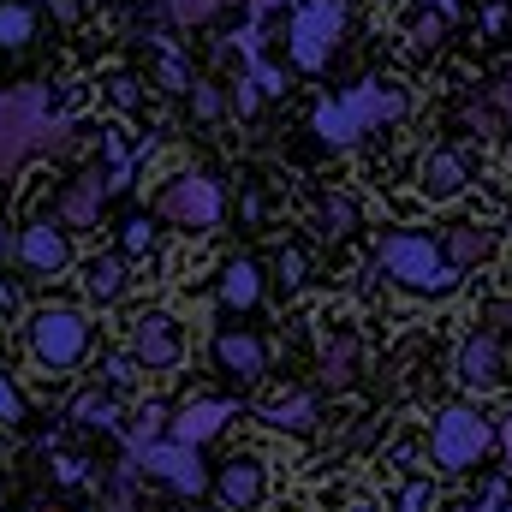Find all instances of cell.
Wrapping results in <instances>:
<instances>
[{"instance_id":"cell-1","label":"cell","mask_w":512,"mask_h":512,"mask_svg":"<svg viewBox=\"0 0 512 512\" xmlns=\"http://www.w3.org/2000/svg\"><path fill=\"white\" fill-rule=\"evenodd\" d=\"M72 126L54 114L48 84H18L0 96V173H18L30 155H66Z\"/></svg>"},{"instance_id":"cell-2","label":"cell","mask_w":512,"mask_h":512,"mask_svg":"<svg viewBox=\"0 0 512 512\" xmlns=\"http://www.w3.org/2000/svg\"><path fill=\"white\" fill-rule=\"evenodd\" d=\"M405 114H411L405 84H393V78H364L358 90L322 102L310 126H316V137H322L328 149H352L358 137H370V131H382V126H399Z\"/></svg>"},{"instance_id":"cell-3","label":"cell","mask_w":512,"mask_h":512,"mask_svg":"<svg viewBox=\"0 0 512 512\" xmlns=\"http://www.w3.org/2000/svg\"><path fill=\"white\" fill-rule=\"evenodd\" d=\"M376 262H382L405 292H429V298H441V292L459 286V268L441 256L435 239H423V233H387L382 251H376Z\"/></svg>"},{"instance_id":"cell-4","label":"cell","mask_w":512,"mask_h":512,"mask_svg":"<svg viewBox=\"0 0 512 512\" xmlns=\"http://www.w3.org/2000/svg\"><path fill=\"white\" fill-rule=\"evenodd\" d=\"M346 36V0H304L286 24V48L298 72H322Z\"/></svg>"},{"instance_id":"cell-5","label":"cell","mask_w":512,"mask_h":512,"mask_svg":"<svg viewBox=\"0 0 512 512\" xmlns=\"http://www.w3.org/2000/svg\"><path fill=\"white\" fill-rule=\"evenodd\" d=\"M489 447H495V429H489L471 405H447V411H435L429 459H435L441 471H471V465L489 459Z\"/></svg>"},{"instance_id":"cell-6","label":"cell","mask_w":512,"mask_h":512,"mask_svg":"<svg viewBox=\"0 0 512 512\" xmlns=\"http://www.w3.org/2000/svg\"><path fill=\"white\" fill-rule=\"evenodd\" d=\"M30 352L42 370H72L90 352V316L72 304H48L30 316Z\"/></svg>"},{"instance_id":"cell-7","label":"cell","mask_w":512,"mask_h":512,"mask_svg":"<svg viewBox=\"0 0 512 512\" xmlns=\"http://www.w3.org/2000/svg\"><path fill=\"white\" fill-rule=\"evenodd\" d=\"M155 209H161V221L179 227V233H215L227 203H221V185H215V179H203V173H179V179L161 185Z\"/></svg>"},{"instance_id":"cell-8","label":"cell","mask_w":512,"mask_h":512,"mask_svg":"<svg viewBox=\"0 0 512 512\" xmlns=\"http://www.w3.org/2000/svg\"><path fill=\"white\" fill-rule=\"evenodd\" d=\"M131 471L161 477L173 495H203V489H209V471H203L197 447H179V441H149V447H137V453H131Z\"/></svg>"},{"instance_id":"cell-9","label":"cell","mask_w":512,"mask_h":512,"mask_svg":"<svg viewBox=\"0 0 512 512\" xmlns=\"http://www.w3.org/2000/svg\"><path fill=\"white\" fill-rule=\"evenodd\" d=\"M215 495H221V507L227 512H256L262 507V495H268V471H262V459H251V453L221 459V471H215Z\"/></svg>"},{"instance_id":"cell-10","label":"cell","mask_w":512,"mask_h":512,"mask_svg":"<svg viewBox=\"0 0 512 512\" xmlns=\"http://www.w3.org/2000/svg\"><path fill=\"white\" fill-rule=\"evenodd\" d=\"M131 358L143 370H173L179 364V328H173L167 310H149V316L131 322Z\"/></svg>"},{"instance_id":"cell-11","label":"cell","mask_w":512,"mask_h":512,"mask_svg":"<svg viewBox=\"0 0 512 512\" xmlns=\"http://www.w3.org/2000/svg\"><path fill=\"white\" fill-rule=\"evenodd\" d=\"M233 423V405L227 399H191L173 423H167V441H179V447H203L209 435H221Z\"/></svg>"},{"instance_id":"cell-12","label":"cell","mask_w":512,"mask_h":512,"mask_svg":"<svg viewBox=\"0 0 512 512\" xmlns=\"http://www.w3.org/2000/svg\"><path fill=\"white\" fill-rule=\"evenodd\" d=\"M453 370H459V382L465 387L483 393V387H495L501 376H507V352H501L495 334H471V340L459 346V364H453Z\"/></svg>"},{"instance_id":"cell-13","label":"cell","mask_w":512,"mask_h":512,"mask_svg":"<svg viewBox=\"0 0 512 512\" xmlns=\"http://www.w3.org/2000/svg\"><path fill=\"white\" fill-rule=\"evenodd\" d=\"M18 256H24V268H30V274H60V268L72 262L66 227H48V221L24 227V233H18Z\"/></svg>"},{"instance_id":"cell-14","label":"cell","mask_w":512,"mask_h":512,"mask_svg":"<svg viewBox=\"0 0 512 512\" xmlns=\"http://www.w3.org/2000/svg\"><path fill=\"white\" fill-rule=\"evenodd\" d=\"M102 203H108V179H102V173H84V179H72V185H66V197H60V227H66V233H84V227H96Z\"/></svg>"},{"instance_id":"cell-15","label":"cell","mask_w":512,"mask_h":512,"mask_svg":"<svg viewBox=\"0 0 512 512\" xmlns=\"http://www.w3.org/2000/svg\"><path fill=\"white\" fill-rule=\"evenodd\" d=\"M465 179H471V167H465V155H453V149H435V155H423V173H417V185H423V197H435V203H447V197H459V191H465Z\"/></svg>"},{"instance_id":"cell-16","label":"cell","mask_w":512,"mask_h":512,"mask_svg":"<svg viewBox=\"0 0 512 512\" xmlns=\"http://www.w3.org/2000/svg\"><path fill=\"white\" fill-rule=\"evenodd\" d=\"M215 364H221V370H233L239 382H251V376L268 370V352H262V340H256V334L227 328V334H215Z\"/></svg>"},{"instance_id":"cell-17","label":"cell","mask_w":512,"mask_h":512,"mask_svg":"<svg viewBox=\"0 0 512 512\" xmlns=\"http://www.w3.org/2000/svg\"><path fill=\"white\" fill-rule=\"evenodd\" d=\"M441 256L465 274V268H477V262H489V256H495V233H489V227H477V221H453V227H447V239H441Z\"/></svg>"},{"instance_id":"cell-18","label":"cell","mask_w":512,"mask_h":512,"mask_svg":"<svg viewBox=\"0 0 512 512\" xmlns=\"http://www.w3.org/2000/svg\"><path fill=\"white\" fill-rule=\"evenodd\" d=\"M262 423L280 429V435H310V429H316V399H310V393H286V399L262 405Z\"/></svg>"},{"instance_id":"cell-19","label":"cell","mask_w":512,"mask_h":512,"mask_svg":"<svg viewBox=\"0 0 512 512\" xmlns=\"http://www.w3.org/2000/svg\"><path fill=\"white\" fill-rule=\"evenodd\" d=\"M84 292H90V304H114L126 292V256H90L84 262Z\"/></svg>"},{"instance_id":"cell-20","label":"cell","mask_w":512,"mask_h":512,"mask_svg":"<svg viewBox=\"0 0 512 512\" xmlns=\"http://www.w3.org/2000/svg\"><path fill=\"white\" fill-rule=\"evenodd\" d=\"M256 298H262V268H256V262H227V274H221V304H227V310H251Z\"/></svg>"},{"instance_id":"cell-21","label":"cell","mask_w":512,"mask_h":512,"mask_svg":"<svg viewBox=\"0 0 512 512\" xmlns=\"http://www.w3.org/2000/svg\"><path fill=\"white\" fill-rule=\"evenodd\" d=\"M322 382L328 387H352L358 382V334L328 340V352H322Z\"/></svg>"},{"instance_id":"cell-22","label":"cell","mask_w":512,"mask_h":512,"mask_svg":"<svg viewBox=\"0 0 512 512\" xmlns=\"http://www.w3.org/2000/svg\"><path fill=\"white\" fill-rule=\"evenodd\" d=\"M72 417H78L84 429H114V423H120V405H114V393L102 387V393H78V399H72Z\"/></svg>"},{"instance_id":"cell-23","label":"cell","mask_w":512,"mask_h":512,"mask_svg":"<svg viewBox=\"0 0 512 512\" xmlns=\"http://www.w3.org/2000/svg\"><path fill=\"white\" fill-rule=\"evenodd\" d=\"M352 227H358V203H352V197H328L322 215H316V233H322V239H346Z\"/></svg>"},{"instance_id":"cell-24","label":"cell","mask_w":512,"mask_h":512,"mask_svg":"<svg viewBox=\"0 0 512 512\" xmlns=\"http://www.w3.org/2000/svg\"><path fill=\"white\" fill-rule=\"evenodd\" d=\"M131 477H137V471H120V477H114V483H108V489H102V495H96V507L102 512H143V501H137V489H131Z\"/></svg>"},{"instance_id":"cell-25","label":"cell","mask_w":512,"mask_h":512,"mask_svg":"<svg viewBox=\"0 0 512 512\" xmlns=\"http://www.w3.org/2000/svg\"><path fill=\"white\" fill-rule=\"evenodd\" d=\"M30 30H36V12L30 6H0V48L30 42Z\"/></svg>"},{"instance_id":"cell-26","label":"cell","mask_w":512,"mask_h":512,"mask_svg":"<svg viewBox=\"0 0 512 512\" xmlns=\"http://www.w3.org/2000/svg\"><path fill=\"white\" fill-rule=\"evenodd\" d=\"M459 512H512V483H501V477H495V483H483L477 495H465V501H459Z\"/></svg>"},{"instance_id":"cell-27","label":"cell","mask_w":512,"mask_h":512,"mask_svg":"<svg viewBox=\"0 0 512 512\" xmlns=\"http://www.w3.org/2000/svg\"><path fill=\"white\" fill-rule=\"evenodd\" d=\"M161 423H167V405H143L137 423H131V453L149 447V441H161Z\"/></svg>"},{"instance_id":"cell-28","label":"cell","mask_w":512,"mask_h":512,"mask_svg":"<svg viewBox=\"0 0 512 512\" xmlns=\"http://www.w3.org/2000/svg\"><path fill=\"white\" fill-rule=\"evenodd\" d=\"M155 245H161V227H155V221H149V215H137V221H126V251H155Z\"/></svg>"},{"instance_id":"cell-29","label":"cell","mask_w":512,"mask_h":512,"mask_svg":"<svg viewBox=\"0 0 512 512\" xmlns=\"http://www.w3.org/2000/svg\"><path fill=\"white\" fill-rule=\"evenodd\" d=\"M221 0H167V12H173V24H203L209 12H215Z\"/></svg>"},{"instance_id":"cell-30","label":"cell","mask_w":512,"mask_h":512,"mask_svg":"<svg viewBox=\"0 0 512 512\" xmlns=\"http://www.w3.org/2000/svg\"><path fill=\"white\" fill-rule=\"evenodd\" d=\"M155 78H161L167 90H191V72H185V66L173 60V54H161V66H155Z\"/></svg>"},{"instance_id":"cell-31","label":"cell","mask_w":512,"mask_h":512,"mask_svg":"<svg viewBox=\"0 0 512 512\" xmlns=\"http://www.w3.org/2000/svg\"><path fill=\"white\" fill-rule=\"evenodd\" d=\"M191 102H197V114H203V120H215V114L227 108V96H221L215 84H197V90H191Z\"/></svg>"},{"instance_id":"cell-32","label":"cell","mask_w":512,"mask_h":512,"mask_svg":"<svg viewBox=\"0 0 512 512\" xmlns=\"http://www.w3.org/2000/svg\"><path fill=\"white\" fill-rule=\"evenodd\" d=\"M18 417H24V399H18V387L0 376V423H18Z\"/></svg>"},{"instance_id":"cell-33","label":"cell","mask_w":512,"mask_h":512,"mask_svg":"<svg viewBox=\"0 0 512 512\" xmlns=\"http://www.w3.org/2000/svg\"><path fill=\"white\" fill-rule=\"evenodd\" d=\"M274 268H280V286H286V292L304 280V256H298V251H280V262H274Z\"/></svg>"},{"instance_id":"cell-34","label":"cell","mask_w":512,"mask_h":512,"mask_svg":"<svg viewBox=\"0 0 512 512\" xmlns=\"http://www.w3.org/2000/svg\"><path fill=\"white\" fill-rule=\"evenodd\" d=\"M137 382V358H108V387H131Z\"/></svg>"},{"instance_id":"cell-35","label":"cell","mask_w":512,"mask_h":512,"mask_svg":"<svg viewBox=\"0 0 512 512\" xmlns=\"http://www.w3.org/2000/svg\"><path fill=\"white\" fill-rule=\"evenodd\" d=\"M108 96H114V108H137V78H114Z\"/></svg>"},{"instance_id":"cell-36","label":"cell","mask_w":512,"mask_h":512,"mask_svg":"<svg viewBox=\"0 0 512 512\" xmlns=\"http://www.w3.org/2000/svg\"><path fill=\"white\" fill-rule=\"evenodd\" d=\"M256 102H262V90H256L251 78H239V90H233V108H239V114H256Z\"/></svg>"},{"instance_id":"cell-37","label":"cell","mask_w":512,"mask_h":512,"mask_svg":"<svg viewBox=\"0 0 512 512\" xmlns=\"http://www.w3.org/2000/svg\"><path fill=\"white\" fill-rule=\"evenodd\" d=\"M435 36H441V18H417L411 24V48H429Z\"/></svg>"},{"instance_id":"cell-38","label":"cell","mask_w":512,"mask_h":512,"mask_svg":"<svg viewBox=\"0 0 512 512\" xmlns=\"http://www.w3.org/2000/svg\"><path fill=\"white\" fill-rule=\"evenodd\" d=\"M399 512H429V489H423V483H411V489H405V501H399Z\"/></svg>"},{"instance_id":"cell-39","label":"cell","mask_w":512,"mask_h":512,"mask_svg":"<svg viewBox=\"0 0 512 512\" xmlns=\"http://www.w3.org/2000/svg\"><path fill=\"white\" fill-rule=\"evenodd\" d=\"M489 322H495V328H512V298H495V304H489Z\"/></svg>"},{"instance_id":"cell-40","label":"cell","mask_w":512,"mask_h":512,"mask_svg":"<svg viewBox=\"0 0 512 512\" xmlns=\"http://www.w3.org/2000/svg\"><path fill=\"white\" fill-rule=\"evenodd\" d=\"M274 6H286V0H251V18H262V12H274Z\"/></svg>"},{"instance_id":"cell-41","label":"cell","mask_w":512,"mask_h":512,"mask_svg":"<svg viewBox=\"0 0 512 512\" xmlns=\"http://www.w3.org/2000/svg\"><path fill=\"white\" fill-rule=\"evenodd\" d=\"M495 102H501V108H507V114H512V78H507V84H501V90H495Z\"/></svg>"},{"instance_id":"cell-42","label":"cell","mask_w":512,"mask_h":512,"mask_svg":"<svg viewBox=\"0 0 512 512\" xmlns=\"http://www.w3.org/2000/svg\"><path fill=\"white\" fill-rule=\"evenodd\" d=\"M501 453H507V459H512V417H507V423H501Z\"/></svg>"},{"instance_id":"cell-43","label":"cell","mask_w":512,"mask_h":512,"mask_svg":"<svg viewBox=\"0 0 512 512\" xmlns=\"http://www.w3.org/2000/svg\"><path fill=\"white\" fill-rule=\"evenodd\" d=\"M346 512H387V507H376V501H352Z\"/></svg>"},{"instance_id":"cell-44","label":"cell","mask_w":512,"mask_h":512,"mask_svg":"<svg viewBox=\"0 0 512 512\" xmlns=\"http://www.w3.org/2000/svg\"><path fill=\"white\" fill-rule=\"evenodd\" d=\"M12 304H18V298H12V286H0V310H12Z\"/></svg>"},{"instance_id":"cell-45","label":"cell","mask_w":512,"mask_h":512,"mask_svg":"<svg viewBox=\"0 0 512 512\" xmlns=\"http://www.w3.org/2000/svg\"><path fill=\"white\" fill-rule=\"evenodd\" d=\"M435 12H441V18H453V12H459V6H453V0H435Z\"/></svg>"},{"instance_id":"cell-46","label":"cell","mask_w":512,"mask_h":512,"mask_svg":"<svg viewBox=\"0 0 512 512\" xmlns=\"http://www.w3.org/2000/svg\"><path fill=\"white\" fill-rule=\"evenodd\" d=\"M0 256H6V233H0Z\"/></svg>"},{"instance_id":"cell-47","label":"cell","mask_w":512,"mask_h":512,"mask_svg":"<svg viewBox=\"0 0 512 512\" xmlns=\"http://www.w3.org/2000/svg\"><path fill=\"white\" fill-rule=\"evenodd\" d=\"M42 512H60V507H42Z\"/></svg>"}]
</instances>
